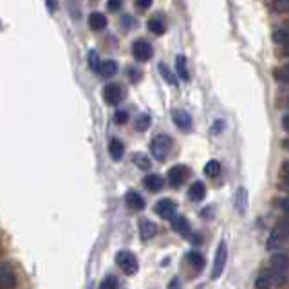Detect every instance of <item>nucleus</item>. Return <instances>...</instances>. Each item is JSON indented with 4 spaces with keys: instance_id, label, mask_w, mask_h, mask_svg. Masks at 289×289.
I'll return each mask as SVG.
<instances>
[{
    "instance_id": "ddd939ff",
    "label": "nucleus",
    "mask_w": 289,
    "mask_h": 289,
    "mask_svg": "<svg viewBox=\"0 0 289 289\" xmlns=\"http://www.w3.org/2000/svg\"><path fill=\"white\" fill-rule=\"evenodd\" d=\"M125 202L134 211H141L144 208V199L141 197V193H137L136 190H128L127 195H125Z\"/></svg>"
},
{
    "instance_id": "a878e982",
    "label": "nucleus",
    "mask_w": 289,
    "mask_h": 289,
    "mask_svg": "<svg viewBox=\"0 0 289 289\" xmlns=\"http://www.w3.org/2000/svg\"><path fill=\"white\" fill-rule=\"evenodd\" d=\"M255 287L257 289H271L273 284H271V278L267 275V271H262L259 275V278L255 280Z\"/></svg>"
},
{
    "instance_id": "4468645a",
    "label": "nucleus",
    "mask_w": 289,
    "mask_h": 289,
    "mask_svg": "<svg viewBox=\"0 0 289 289\" xmlns=\"http://www.w3.org/2000/svg\"><path fill=\"white\" fill-rule=\"evenodd\" d=\"M158 233V226L156 223H152L150 219H141L139 221V235L143 241H150L152 237H156Z\"/></svg>"
},
{
    "instance_id": "dca6fc26",
    "label": "nucleus",
    "mask_w": 289,
    "mask_h": 289,
    "mask_svg": "<svg viewBox=\"0 0 289 289\" xmlns=\"http://www.w3.org/2000/svg\"><path fill=\"white\" fill-rule=\"evenodd\" d=\"M143 184L149 192H159L165 186V177H161L159 174H150L143 179Z\"/></svg>"
},
{
    "instance_id": "412c9836",
    "label": "nucleus",
    "mask_w": 289,
    "mask_h": 289,
    "mask_svg": "<svg viewBox=\"0 0 289 289\" xmlns=\"http://www.w3.org/2000/svg\"><path fill=\"white\" fill-rule=\"evenodd\" d=\"M149 29L152 31L156 36H161V35H165V31H167V24H165L163 17L156 15V17H152L149 20Z\"/></svg>"
},
{
    "instance_id": "c03bdc74",
    "label": "nucleus",
    "mask_w": 289,
    "mask_h": 289,
    "mask_svg": "<svg viewBox=\"0 0 289 289\" xmlns=\"http://www.w3.org/2000/svg\"><path fill=\"white\" fill-rule=\"evenodd\" d=\"M282 56H284V58H289V47H284V49H282Z\"/></svg>"
},
{
    "instance_id": "cd10ccee",
    "label": "nucleus",
    "mask_w": 289,
    "mask_h": 289,
    "mask_svg": "<svg viewBox=\"0 0 289 289\" xmlns=\"http://www.w3.org/2000/svg\"><path fill=\"white\" fill-rule=\"evenodd\" d=\"M134 163H136V167L141 168V170H149V168L152 167L150 159L147 158V156H143V154H134Z\"/></svg>"
},
{
    "instance_id": "7ed1b4c3",
    "label": "nucleus",
    "mask_w": 289,
    "mask_h": 289,
    "mask_svg": "<svg viewBox=\"0 0 289 289\" xmlns=\"http://www.w3.org/2000/svg\"><path fill=\"white\" fill-rule=\"evenodd\" d=\"M285 239H289V219L280 221V223L273 228L271 235H269V239H267L266 248L267 250H276V248H278Z\"/></svg>"
},
{
    "instance_id": "72a5a7b5",
    "label": "nucleus",
    "mask_w": 289,
    "mask_h": 289,
    "mask_svg": "<svg viewBox=\"0 0 289 289\" xmlns=\"http://www.w3.org/2000/svg\"><path fill=\"white\" fill-rule=\"evenodd\" d=\"M107 6H109L110 11H119L123 6V0H109V4Z\"/></svg>"
},
{
    "instance_id": "393cba45",
    "label": "nucleus",
    "mask_w": 289,
    "mask_h": 289,
    "mask_svg": "<svg viewBox=\"0 0 289 289\" xmlns=\"http://www.w3.org/2000/svg\"><path fill=\"white\" fill-rule=\"evenodd\" d=\"M204 174L208 177H217L221 174V163L217 159H210V161L204 165Z\"/></svg>"
},
{
    "instance_id": "f8f14e48",
    "label": "nucleus",
    "mask_w": 289,
    "mask_h": 289,
    "mask_svg": "<svg viewBox=\"0 0 289 289\" xmlns=\"http://www.w3.org/2000/svg\"><path fill=\"white\" fill-rule=\"evenodd\" d=\"M248 204H250V195H248V190L244 186H239L235 192V206H237V211L241 215L246 213L248 210Z\"/></svg>"
},
{
    "instance_id": "473e14b6",
    "label": "nucleus",
    "mask_w": 289,
    "mask_h": 289,
    "mask_svg": "<svg viewBox=\"0 0 289 289\" xmlns=\"http://www.w3.org/2000/svg\"><path fill=\"white\" fill-rule=\"evenodd\" d=\"M89 65H91L94 70H96L98 65H100V56H98L96 51H91V53H89Z\"/></svg>"
},
{
    "instance_id": "6ab92c4d",
    "label": "nucleus",
    "mask_w": 289,
    "mask_h": 289,
    "mask_svg": "<svg viewBox=\"0 0 289 289\" xmlns=\"http://www.w3.org/2000/svg\"><path fill=\"white\" fill-rule=\"evenodd\" d=\"M175 73L183 82H190V70H188V63H186V56L179 54L175 58Z\"/></svg>"
},
{
    "instance_id": "39448f33",
    "label": "nucleus",
    "mask_w": 289,
    "mask_h": 289,
    "mask_svg": "<svg viewBox=\"0 0 289 289\" xmlns=\"http://www.w3.org/2000/svg\"><path fill=\"white\" fill-rule=\"evenodd\" d=\"M116 264H118L119 269H121L123 273H127V275H134V273H137V267H139L136 255L132 253V251H127V250L119 251V253L116 255Z\"/></svg>"
},
{
    "instance_id": "b1692460",
    "label": "nucleus",
    "mask_w": 289,
    "mask_h": 289,
    "mask_svg": "<svg viewBox=\"0 0 289 289\" xmlns=\"http://www.w3.org/2000/svg\"><path fill=\"white\" fill-rule=\"evenodd\" d=\"M158 69H159V75L163 76V80H165L168 85H172V87H177V78H175V75L172 73L170 67H168L167 63H159Z\"/></svg>"
},
{
    "instance_id": "c85d7f7f",
    "label": "nucleus",
    "mask_w": 289,
    "mask_h": 289,
    "mask_svg": "<svg viewBox=\"0 0 289 289\" xmlns=\"http://www.w3.org/2000/svg\"><path fill=\"white\" fill-rule=\"evenodd\" d=\"M188 260H190V264L195 267V269H199V271H201L202 266H204V259H202L197 251H190V253H188Z\"/></svg>"
},
{
    "instance_id": "c756f323",
    "label": "nucleus",
    "mask_w": 289,
    "mask_h": 289,
    "mask_svg": "<svg viewBox=\"0 0 289 289\" xmlns=\"http://www.w3.org/2000/svg\"><path fill=\"white\" fill-rule=\"evenodd\" d=\"M119 282L114 275H107L100 284V289H118Z\"/></svg>"
},
{
    "instance_id": "a211bd4d",
    "label": "nucleus",
    "mask_w": 289,
    "mask_h": 289,
    "mask_svg": "<svg viewBox=\"0 0 289 289\" xmlns=\"http://www.w3.org/2000/svg\"><path fill=\"white\" fill-rule=\"evenodd\" d=\"M107 17L100 11H94V13L89 15V27L94 31H103L107 27Z\"/></svg>"
},
{
    "instance_id": "e433bc0d",
    "label": "nucleus",
    "mask_w": 289,
    "mask_h": 289,
    "mask_svg": "<svg viewBox=\"0 0 289 289\" xmlns=\"http://www.w3.org/2000/svg\"><path fill=\"white\" fill-rule=\"evenodd\" d=\"M282 174L285 177V184L289 186V161H284V165H282Z\"/></svg>"
},
{
    "instance_id": "f03ea898",
    "label": "nucleus",
    "mask_w": 289,
    "mask_h": 289,
    "mask_svg": "<svg viewBox=\"0 0 289 289\" xmlns=\"http://www.w3.org/2000/svg\"><path fill=\"white\" fill-rule=\"evenodd\" d=\"M172 137L168 134H158V136L154 137L152 143H150V154H152V158L156 161H165L168 158V154L172 150Z\"/></svg>"
},
{
    "instance_id": "37998d69",
    "label": "nucleus",
    "mask_w": 289,
    "mask_h": 289,
    "mask_svg": "<svg viewBox=\"0 0 289 289\" xmlns=\"http://www.w3.org/2000/svg\"><path fill=\"white\" fill-rule=\"evenodd\" d=\"M282 149H284V150H287V152H289V137H287V139H284V141H282Z\"/></svg>"
},
{
    "instance_id": "2eb2a0df",
    "label": "nucleus",
    "mask_w": 289,
    "mask_h": 289,
    "mask_svg": "<svg viewBox=\"0 0 289 289\" xmlns=\"http://www.w3.org/2000/svg\"><path fill=\"white\" fill-rule=\"evenodd\" d=\"M170 224H172V228H174L177 233H181V235H184V237L190 235V223L184 215H174L170 219Z\"/></svg>"
},
{
    "instance_id": "6e6552de",
    "label": "nucleus",
    "mask_w": 289,
    "mask_h": 289,
    "mask_svg": "<svg viewBox=\"0 0 289 289\" xmlns=\"http://www.w3.org/2000/svg\"><path fill=\"white\" fill-rule=\"evenodd\" d=\"M17 285V275H15L11 264H0V289H13Z\"/></svg>"
},
{
    "instance_id": "9b49d317",
    "label": "nucleus",
    "mask_w": 289,
    "mask_h": 289,
    "mask_svg": "<svg viewBox=\"0 0 289 289\" xmlns=\"http://www.w3.org/2000/svg\"><path fill=\"white\" fill-rule=\"evenodd\" d=\"M172 119H174L175 127L181 128V130L188 132L192 128V116L183 109H174L172 110Z\"/></svg>"
},
{
    "instance_id": "7c9ffc66",
    "label": "nucleus",
    "mask_w": 289,
    "mask_h": 289,
    "mask_svg": "<svg viewBox=\"0 0 289 289\" xmlns=\"http://www.w3.org/2000/svg\"><path fill=\"white\" fill-rule=\"evenodd\" d=\"M273 8L278 13H289V0H275L273 2Z\"/></svg>"
},
{
    "instance_id": "0eeeda50",
    "label": "nucleus",
    "mask_w": 289,
    "mask_h": 289,
    "mask_svg": "<svg viewBox=\"0 0 289 289\" xmlns=\"http://www.w3.org/2000/svg\"><path fill=\"white\" fill-rule=\"evenodd\" d=\"M188 174H190V170L184 167V165H175V167H172L167 174L168 183H170V186H174V188H179L181 184L188 179Z\"/></svg>"
},
{
    "instance_id": "5701e85b",
    "label": "nucleus",
    "mask_w": 289,
    "mask_h": 289,
    "mask_svg": "<svg viewBox=\"0 0 289 289\" xmlns=\"http://www.w3.org/2000/svg\"><path fill=\"white\" fill-rule=\"evenodd\" d=\"M109 152H110V158L114 159V161H119V159L123 158V152H125V144L114 137V139H110L109 143Z\"/></svg>"
},
{
    "instance_id": "4c0bfd02",
    "label": "nucleus",
    "mask_w": 289,
    "mask_h": 289,
    "mask_svg": "<svg viewBox=\"0 0 289 289\" xmlns=\"http://www.w3.org/2000/svg\"><path fill=\"white\" fill-rule=\"evenodd\" d=\"M223 128H224V121H215V125L211 127V132H213V134H219Z\"/></svg>"
},
{
    "instance_id": "f257e3e1",
    "label": "nucleus",
    "mask_w": 289,
    "mask_h": 289,
    "mask_svg": "<svg viewBox=\"0 0 289 289\" xmlns=\"http://www.w3.org/2000/svg\"><path fill=\"white\" fill-rule=\"evenodd\" d=\"M287 269H289V257L284 253H275L269 260V267L266 271L271 278V284L280 287L287 282Z\"/></svg>"
},
{
    "instance_id": "423d86ee",
    "label": "nucleus",
    "mask_w": 289,
    "mask_h": 289,
    "mask_svg": "<svg viewBox=\"0 0 289 289\" xmlns=\"http://www.w3.org/2000/svg\"><path fill=\"white\" fill-rule=\"evenodd\" d=\"M132 54L137 61H149L154 54V47L149 40L144 38H137L132 45Z\"/></svg>"
},
{
    "instance_id": "2f4dec72",
    "label": "nucleus",
    "mask_w": 289,
    "mask_h": 289,
    "mask_svg": "<svg viewBox=\"0 0 289 289\" xmlns=\"http://www.w3.org/2000/svg\"><path fill=\"white\" fill-rule=\"evenodd\" d=\"M114 121L118 123V125H125V123L128 121V112L127 110H118L114 114Z\"/></svg>"
},
{
    "instance_id": "a18cd8bd",
    "label": "nucleus",
    "mask_w": 289,
    "mask_h": 289,
    "mask_svg": "<svg viewBox=\"0 0 289 289\" xmlns=\"http://www.w3.org/2000/svg\"><path fill=\"white\" fill-rule=\"evenodd\" d=\"M284 27H285V29H289V20H287V22H285V26H284Z\"/></svg>"
},
{
    "instance_id": "bb28decb",
    "label": "nucleus",
    "mask_w": 289,
    "mask_h": 289,
    "mask_svg": "<svg viewBox=\"0 0 289 289\" xmlns=\"http://www.w3.org/2000/svg\"><path fill=\"white\" fill-rule=\"evenodd\" d=\"M150 125H152V119H150L149 114H139L136 119V128L139 132H144V130H149Z\"/></svg>"
},
{
    "instance_id": "aec40b11",
    "label": "nucleus",
    "mask_w": 289,
    "mask_h": 289,
    "mask_svg": "<svg viewBox=\"0 0 289 289\" xmlns=\"http://www.w3.org/2000/svg\"><path fill=\"white\" fill-rule=\"evenodd\" d=\"M188 197H190V201H193V202L202 201V199L206 197L204 183H201V181H195V183H193L192 186H190V190H188Z\"/></svg>"
},
{
    "instance_id": "f704fd0d",
    "label": "nucleus",
    "mask_w": 289,
    "mask_h": 289,
    "mask_svg": "<svg viewBox=\"0 0 289 289\" xmlns=\"http://www.w3.org/2000/svg\"><path fill=\"white\" fill-rule=\"evenodd\" d=\"M278 206H280V210L284 211L285 215H289V197H282L278 201Z\"/></svg>"
},
{
    "instance_id": "79ce46f5",
    "label": "nucleus",
    "mask_w": 289,
    "mask_h": 289,
    "mask_svg": "<svg viewBox=\"0 0 289 289\" xmlns=\"http://www.w3.org/2000/svg\"><path fill=\"white\" fill-rule=\"evenodd\" d=\"M130 76H132V82H137V80H139V75H137L136 69H130Z\"/></svg>"
},
{
    "instance_id": "ea45409f",
    "label": "nucleus",
    "mask_w": 289,
    "mask_h": 289,
    "mask_svg": "<svg viewBox=\"0 0 289 289\" xmlns=\"http://www.w3.org/2000/svg\"><path fill=\"white\" fill-rule=\"evenodd\" d=\"M58 8V0H47V9L49 11H54Z\"/></svg>"
},
{
    "instance_id": "c9c22d12",
    "label": "nucleus",
    "mask_w": 289,
    "mask_h": 289,
    "mask_svg": "<svg viewBox=\"0 0 289 289\" xmlns=\"http://www.w3.org/2000/svg\"><path fill=\"white\" fill-rule=\"evenodd\" d=\"M136 6L139 9H149L152 6V0H136Z\"/></svg>"
},
{
    "instance_id": "20e7f679",
    "label": "nucleus",
    "mask_w": 289,
    "mask_h": 289,
    "mask_svg": "<svg viewBox=\"0 0 289 289\" xmlns=\"http://www.w3.org/2000/svg\"><path fill=\"white\" fill-rule=\"evenodd\" d=\"M226 262H228V246H226L224 241H221L219 246H217V251H215L213 267H211V278H213V280H217L224 273Z\"/></svg>"
},
{
    "instance_id": "1a4fd4ad",
    "label": "nucleus",
    "mask_w": 289,
    "mask_h": 289,
    "mask_svg": "<svg viewBox=\"0 0 289 289\" xmlns=\"http://www.w3.org/2000/svg\"><path fill=\"white\" fill-rule=\"evenodd\" d=\"M175 210H177V204H175L172 199H161V201H158L156 206H154V211H156L161 219H168V221L175 215Z\"/></svg>"
},
{
    "instance_id": "9d476101",
    "label": "nucleus",
    "mask_w": 289,
    "mask_h": 289,
    "mask_svg": "<svg viewBox=\"0 0 289 289\" xmlns=\"http://www.w3.org/2000/svg\"><path fill=\"white\" fill-rule=\"evenodd\" d=\"M103 100L109 103V105H118L123 100V89L118 84H109L103 89Z\"/></svg>"
},
{
    "instance_id": "58836bf2",
    "label": "nucleus",
    "mask_w": 289,
    "mask_h": 289,
    "mask_svg": "<svg viewBox=\"0 0 289 289\" xmlns=\"http://www.w3.org/2000/svg\"><path fill=\"white\" fill-rule=\"evenodd\" d=\"M282 128L289 134V114H285L284 118H282Z\"/></svg>"
},
{
    "instance_id": "4be33fe9",
    "label": "nucleus",
    "mask_w": 289,
    "mask_h": 289,
    "mask_svg": "<svg viewBox=\"0 0 289 289\" xmlns=\"http://www.w3.org/2000/svg\"><path fill=\"white\" fill-rule=\"evenodd\" d=\"M273 42L276 45H282V47H289V29H285L284 26L278 27V29L273 31Z\"/></svg>"
},
{
    "instance_id": "f3484780",
    "label": "nucleus",
    "mask_w": 289,
    "mask_h": 289,
    "mask_svg": "<svg viewBox=\"0 0 289 289\" xmlns=\"http://www.w3.org/2000/svg\"><path fill=\"white\" fill-rule=\"evenodd\" d=\"M96 70L103 76V78H112V76L118 73V61H114V60L100 61V65H98Z\"/></svg>"
},
{
    "instance_id": "a19ab883",
    "label": "nucleus",
    "mask_w": 289,
    "mask_h": 289,
    "mask_svg": "<svg viewBox=\"0 0 289 289\" xmlns=\"http://www.w3.org/2000/svg\"><path fill=\"white\" fill-rule=\"evenodd\" d=\"M132 22H134V20H132L130 17H123V18H121V24H123V26H132Z\"/></svg>"
}]
</instances>
